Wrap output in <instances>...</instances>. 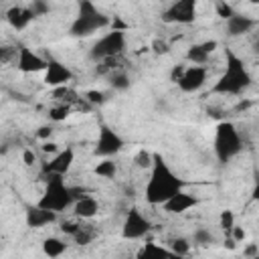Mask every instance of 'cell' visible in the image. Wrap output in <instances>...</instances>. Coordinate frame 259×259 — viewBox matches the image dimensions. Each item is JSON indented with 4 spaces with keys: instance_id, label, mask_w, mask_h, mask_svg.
Segmentation results:
<instances>
[{
    "instance_id": "6da1fadb",
    "label": "cell",
    "mask_w": 259,
    "mask_h": 259,
    "mask_svg": "<svg viewBox=\"0 0 259 259\" xmlns=\"http://www.w3.org/2000/svg\"><path fill=\"white\" fill-rule=\"evenodd\" d=\"M182 190H184V180L174 174V170L168 166V162L162 158V154H154L150 178L144 188L146 202L154 204V206H162L174 194H178Z\"/></svg>"
},
{
    "instance_id": "7a4b0ae2",
    "label": "cell",
    "mask_w": 259,
    "mask_h": 259,
    "mask_svg": "<svg viewBox=\"0 0 259 259\" xmlns=\"http://www.w3.org/2000/svg\"><path fill=\"white\" fill-rule=\"evenodd\" d=\"M225 59H227L225 71L217 79V83L212 85L210 91L217 93V95H239V93H243L251 85V81H253L251 79V73L245 67L243 59L237 57L233 51H227L225 53Z\"/></svg>"
},
{
    "instance_id": "3957f363",
    "label": "cell",
    "mask_w": 259,
    "mask_h": 259,
    "mask_svg": "<svg viewBox=\"0 0 259 259\" xmlns=\"http://www.w3.org/2000/svg\"><path fill=\"white\" fill-rule=\"evenodd\" d=\"M107 26H111V18L107 14H103L101 10H97V6L93 2L81 0L79 12L69 26V34L75 38H85V36H91L97 30L107 28Z\"/></svg>"
},
{
    "instance_id": "277c9868",
    "label": "cell",
    "mask_w": 259,
    "mask_h": 259,
    "mask_svg": "<svg viewBox=\"0 0 259 259\" xmlns=\"http://www.w3.org/2000/svg\"><path fill=\"white\" fill-rule=\"evenodd\" d=\"M36 204L40 208H47L59 214L75 204V196L71 186L65 184L63 176H45V190Z\"/></svg>"
},
{
    "instance_id": "5b68a950",
    "label": "cell",
    "mask_w": 259,
    "mask_h": 259,
    "mask_svg": "<svg viewBox=\"0 0 259 259\" xmlns=\"http://www.w3.org/2000/svg\"><path fill=\"white\" fill-rule=\"evenodd\" d=\"M214 156L221 164L231 162L241 150H243V142L241 136L235 127V123L231 121H221L214 130Z\"/></svg>"
},
{
    "instance_id": "8992f818",
    "label": "cell",
    "mask_w": 259,
    "mask_h": 259,
    "mask_svg": "<svg viewBox=\"0 0 259 259\" xmlns=\"http://www.w3.org/2000/svg\"><path fill=\"white\" fill-rule=\"evenodd\" d=\"M123 49H125V32L109 30L93 42V47L89 49V59L95 63H103L107 59H117L123 53Z\"/></svg>"
},
{
    "instance_id": "52a82bcc",
    "label": "cell",
    "mask_w": 259,
    "mask_h": 259,
    "mask_svg": "<svg viewBox=\"0 0 259 259\" xmlns=\"http://www.w3.org/2000/svg\"><path fill=\"white\" fill-rule=\"evenodd\" d=\"M123 146H125L123 138L113 127H109L107 123H99V132H97V140H95V148H93L95 156L111 158V156L119 154L123 150Z\"/></svg>"
},
{
    "instance_id": "ba28073f",
    "label": "cell",
    "mask_w": 259,
    "mask_h": 259,
    "mask_svg": "<svg viewBox=\"0 0 259 259\" xmlns=\"http://www.w3.org/2000/svg\"><path fill=\"white\" fill-rule=\"evenodd\" d=\"M152 229V223L150 219L140 210V208H130L125 219H123V225H121V237L123 239H142L150 233Z\"/></svg>"
},
{
    "instance_id": "9c48e42d",
    "label": "cell",
    "mask_w": 259,
    "mask_h": 259,
    "mask_svg": "<svg viewBox=\"0 0 259 259\" xmlns=\"http://www.w3.org/2000/svg\"><path fill=\"white\" fill-rule=\"evenodd\" d=\"M162 20L168 24H192L196 20V2L194 0H176L164 12Z\"/></svg>"
},
{
    "instance_id": "30bf717a",
    "label": "cell",
    "mask_w": 259,
    "mask_h": 259,
    "mask_svg": "<svg viewBox=\"0 0 259 259\" xmlns=\"http://www.w3.org/2000/svg\"><path fill=\"white\" fill-rule=\"evenodd\" d=\"M75 162V150L73 148H65L59 154H55L49 162L42 164V176H65L71 166Z\"/></svg>"
},
{
    "instance_id": "8fae6325",
    "label": "cell",
    "mask_w": 259,
    "mask_h": 259,
    "mask_svg": "<svg viewBox=\"0 0 259 259\" xmlns=\"http://www.w3.org/2000/svg\"><path fill=\"white\" fill-rule=\"evenodd\" d=\"M14 65H16V69H18L20 73H38V71L45 73V69H47V65H49V59H42V57H40L38 53H34L32 49L20 45V47H18V59H16Z\"/></svg>"
},
{
    "instance_id": "7c38bea8",
    "label": "cell",
    "mask_w": 259,
    "mask_h": 259,
    "mask_svg": "<svg viewBox=\"0 0 259 259\" xmlns=\"http://www.w3.org/2000/svg\"><path fill=\"white\" fill-rule=\"evenodd\" d=\"M71 79H73V71H71L67 65H63V63L57 61V59H49V65H47L45 77H42V81H45L49 87H53V89L65 87Z\"/></svg>"
},
{
    "instance_id": "4fadbf2b",
    "label": "cell",
    "mask_w": 259,
    "mask_h": 259,
    "mask_svg": "<svg viewBox=\"0 0 259 259\" xmlns=\"http://www.w3.org/2000/svg\"><path fill=\"white\" fill-rule=\"evenodd\" d=\"M206 77H208L206 67L190 65V67H186V71H184L182 79H180L176 85H178V89H180V91H184V93H194V91H198V89H202V87H204Z\"/></svg>"
},
{
    "instance_id": "5bb4252c",
    "label": "cell",
    "mask_w": 259,
    "mask_h": 259,
    "mask_svg": "<svg viewBox=\"0 0 259 259\" xmlns=\"http://www.w3.org/2000/svg\"><path fill=\"white\" fill-rule=\"evenodd\" d=\"M24 221H26V227H30V229H42V227L53 225L57 221V212L40 208L38 204H34V206H26Z\"/></svg>"
},
{
    "instance_id": "9a60e30c",
    "label": "cell",
    "mask_w": 259,
    "mask_h": 259,
    "mask_svg": "<svg viewBox=\"0 0 259 259\" xmlns=\"http://www.w3.org/2000/svg\"><path fill=\"white\" fill-rule=\"evenodd\" d=\"M196 204H198V198L182 190V192L174 194L168 202H164V204H162V208H164L168 214H182V212L190 210V208H192V206H196Z\"/></svg>"
},
{
    "instance_id": "2e32d148",
    "label": "cell",
    "mask_w": 259,
    "mask_h": 259,
    "mask_svg": "<svg viewBox=\"0 0 259 259\" xmlns=\"http://www.w3.org/2000/svg\"><path fill=\"white\" fill-rule=\"evenodd\" d=\"M255 24H257V22H255L251 16L241 14V12H235V14L227 20V34L233 36V38L243 36V34L251 32V30L255 28Z\"/></svg>"
},
{
    "instance_id": "e0dca14e",
    "label": "cell",
    "mask_w": 259,
    "mask_h": 259,
    "mask_svg": "<svg viewBox=\"0 0 259 259\" xmlns=\"http://www.w3.org/2000/svg\"><path fill=\"white\" fill-rule=\"evenodd\" d=\"M6 20L14 30H22L30 24V20H34V14L30 12L28 6H12L6 12Z\"/></svg>"
},
{
    "instance_id": "ac0fdd59",
    "label": "cell",
    "mask_w": 259,
    "mask_h": 259,
    "mask_svg": "<svg viewBox=\"0 0 259 259\" xmlns=\"http://www.w3.org/2000/svg\"><path fill=\"white\" fill-rule=\"evenodd\" d=\"M99 212V202L93 196H83L73 204V214L77 219H93Z\"/></svg>"
},
{
    "instance_id": "d6986e66",
    "label": "cell",
    "mask_w": 259,
    "mask_h": 259,
    "mask_svg": "<svg viewBox=\"0 0 259 259\" xmlns=\"http://www.w3.org/2000/svg\"><path fill=\"white\" fill-rule=\"evenodd\" d=\"M134 259H170V249L158 243H146Z\"/></svg>"
},
{
    "instance_id": "ffe728a7",
    "label": "cell",
    "mask_w": 259,
    "mask_h": 259,
    "mask_svg": "<svg viewBox=\"0 0 259 259\" xmlns=\"http://www.w3.org/2000/svg\"><path fill=\"white\" fill-rule=\"evenodd\" d=\"M65 251H67V243H65L63 239H59V237H47V239L42 241V253H45L49 259H57V257H61Z\"/></svg>"
},
{
    "instance_id": "44dd1931",
    "label": "cell",
    "mask_w": 259,
    "mask_h": 259,
    "mask_svg": "<svg viewBox=\"0 0 259 259\" xmlns=\"http://www.w3.org/2000/svg\"><path fill=\"white\" fill-rule=\"evenodd\" d=\"M208 53L200 47V42L198 45H192L188 51H186V61L190 63V65H196V67H204L206 63H208Z\"/></svg>"
},
{
    "instance_id": "7402d4cb",
    "label": "cell",
    "mask_w": 259,
    "mask_h": 259,
    "mask_svg": "<svg viewBox=\"0 0 259 259\" xmlns=\"http://www.w3.org/2000/svg\"><path fill=\"white\" fill-rule=\"evenodd\" d=\"M99 178H113L115 174H117V166H115V162L111 160V158H103L97 166H95V170H93Z\"/></svg>"
},
{
    "instance_id": "603a6c76",
    "label": "cell",
    "mask_w": 259,
    "mask_h": 259,
    "mask_svg": "<svg viewBox=\"0 0 259 259\" xmlns=\"http://www.w3.org/2000/svg\"><path fill=\"white\" fill-rule=\"evenodd\" d=\"M192 243H194V245H198V247H206V245H212V243H214V235H212L208 229H204V227H198V229L194 231V235H192Z\"/></svg>"
},
{
    "instance_id": "cb8c5ba5",
    "label": "cell",
    "mask_w": 259,
    "mask_h": 259,
    "mask_svg": "<svg viewBox=\"0 0 259 259\" xmlns=\"http://www.w3.org/2000/svg\"><path fill=\"white\" fill-rule=\"evenodd\" d=\"M69 115H71V105H67V103H59V105L49 109V119L51 121H65Z\"/></svg>"
},
{
    "instance_id": "d4e9b609",
    "label": "cell",
    "mask_w": 259,
    "mask_h": 259,
    "mask_svg": "<svg viewBox=\"0 0 259 259\" xmlns=\"http://www.w3.org/2000/svg\"><path fill=\"white\" fill-rule=\"evenodd\" d=\"M172 253L176 255H188L190 253V241L186 237H176L170 241V247H168Z\"/></svg>"
},
{
    "instance_id": "484cf974",
    "label": "cell",
    "mask_w": 259,
    "mask_h": 259,
    "mask_svg": "<svg viewBox=\"0 0 259 259\" xmlns=\"http://www.w3.org/2000/svg\"><path fill=\"white\" fill-rule=\"evenodd\" d=\"M53 97H55V99H59L61 103L71 105V101H75V99H77V93L65 85V87H57V89H53Z\"/></svg>"
},
{
    "instance_id": "4316f807",
    "label": "cell",
    "mask_w": 259,
    "mask_h": 259,
    "mask_svg": "<svg viewBox=\"0 0 259 259\" xmlns=\"http://www.w3.org/2000/svg\"><path fill=\"white\" fill-rule=\"evenodd\" d=\"M109 85L115 91H125V89H130V77L125 73H113L109 79Z\"/></svg>"
},
{
    "instance_id": "83f0119b",
    "label": "cell",
    "mask_w": 259,
    "mask_h": 259,
    "mask_svg": "<svg viewBox=\"0 0 259 259\" xmlns=\"http://www.w3.org/2000/svg\"><path fill=\"white\" fill-rule=\"evenodd\" d=\"M134 162H136V166H138V168H142V170H146V168H152V162H154V154H152V152H148L146 148H142V150L136 154Z\"/></svg>"
},
{
    "instance_id": "f1b7e54d",
    "label": "cell",
    "mask_w": 259,
    "mask_h": 259,
    "mask_svg": "<svg viewBox=\"0 0 259 259\" xmlns=\"http://www.w3.org/2000/svg\"><path fill=\"white\" fill-rule=\"evenodd\" d=\"M219 225H221V229H223V231L231 233V231H233V227H235V212H233V210H229V208L221 210Z\"/></svg>"
},
{
    "instance_id": "f546056e",
    "label": "cell",
    "mask_w": 259,
    "mask_h": 259,
    "mask_svg": "<svg viewBox=\"0 0 259 259\" xmlns=\"http://www.w3.org/2000/svg\"><path fill=\"white\" fill-rule=\"evenodd\" d=\"M89 105H101V103H105L107 101V95L103 93V91H97V89H89V91H85V97H83Z\"/></svg>"
},
{
    "instance_id": "4dcf8cb0",
    "label": "cell",
    "mask_w": 259,
    "mask_h": 259,
    "mask_svg": "<svg viewBox=\"0 0 259 259\" xmlns=\"http://www.w3.org/2000/svg\"><path fill=\"white\" fill-rule=\"evenodd\" d=\"M28 8H30V12L34 14V18H36V16H45V14H49V10H51V6H49L45 0H32V2L28 4Z\"/></svg>"
},
{
    "instance_id": "1f68e13d",
    "label": "cell",
    "mask_w": 259,
    "mask_h": 259,
    "mask_svg": "<svg viewBox=\"0 0 259 259\" xmlns=\"http://www.w3.org/2000/svg\"><path fill=\"white\" fill-rule=\"evenodd\" d=\"M93 235H95L93 231H89L87 227H81V229L77 231V235H75L73 239H75V243H77V245H87V243H91Z\"/></svg>"
},
{
    "instance_id": "d6a6232c",
    "label": "cell",
    "mask_w": 259,
    "mask_h": 259,
    "mask_svg": "<svg viewBox=\"0 0 259 259\" xmlns=\"http://www.w3.org/2000/svg\"><path fill=\"white\" fill-rule=\"evenodd\" d=\"M217 14L221 16V18H225V22L235 14V8L231 6V4H227V2H217Z\"/></svg>"
},
{
    "instance_id": "836d02e7",
    "label": "cell",
    "mask_w": 259,
    "mask_h": 259,
    "mask_svg": "<svg viewBox=\"0 0 259 259\" xmlns=\"http://www.w3.org/2000/svg\"><path fill=\"white\" fill-rule=\"evenodd\" d=\"M79 229H81V225L75 223V221H65V223L61 225V231H63L65 235H71V237H75Z\"/></svg>"
},
{
    "instance_id": "e575fe53",
    "label": "cell",
    "mask_w": 259,
    "mask_h": 259,
    "mask_svg": "<svg viewBox=\"0 0 259 259\" xmlns=\"http://www.w3.org/2000/svg\"><path fill=\"white\" fill-rule=\"evenodd\" d=\"M231 239L235 241V243H243L245 239H247V231L243 229V227H233V231H231Z\"/></svg>"
},
{
    "instance_id": "d590c367",
    "label": "cell",
    "mask_w": 259,
    "mask_h": 259,
    "mask_svg": "<svg viewBox=\"0 0 259 259\" xmlns=\"http://www.w3.org/2000/svg\"><path fill=\"white\" fill-rule=\"evenodd\" d=\"M184 71H186V67H184V65H174V67H172V71H170V81H172V83H178V81L182 79Z\"/></svg>"
},
{
    "instance_id": "8d00e7d4",
    "label": "cell",
    "mask_w": 259,
    "mask_h": 259,
    "mask_svg": "<svg viewBox=\"0 0 259 259\" xmlns=\"http://www.w3.org/2000/svg\"><path fill=\"white\" fill-rule=\"evenodd\" d=\"M51 136H53V127H51V125H40V127L36 130V138L42 140V142H49Z\"/></svg>"
},
{
    "instance_id": "74e56055",
    "label": "cell",
    "mask_w": 259,
    "mask_h": 259,
    "mask_svg": "<svg viewBox=\"0 0 259 259\" xmlns=\"http://www.w3.org/2000/svg\"><path fill=\"white\" fill-rule=\"evenodd\" d=\"M40 150H42L45 154H59V152H61V150H59V144H55V142H42Z\"/></svg>"
},
{
    "instance_id": "f35d334b",
    "label": "cell",
    "mask_w": 259,
    "mask_h": 259,
    "mask_svg": "<svg viewBox=\"0 0 259 259\" xmlns=\"http://www.w3.org/2000/svg\"><path fill=\"white\" fill-rule=\"evenodd\" d=\"M22 162H24L26 166L36 164V156H34V152H32V150H24V152H22Z\"/></svg>"
},
{
    "instance_id": "ab89813d",
    "label": "cell",
    "mask_w": 259,
    "mask_h": 259,
    "mask_svg": "<svg viewBox=\"0 0 259 259\" xmlns=\"http://www.w3.org/2000/svg\"><path fill=\"white\" fill-rule=\"evenodd\" d=\"M125 28H127V24H125L119 16H113V20H111V30H121V32H125Z\"/></svg>"
},
{
    "instance_id": "60d3db41",
    "label": "cell",
    "mask_w": 259,
    "mask_h": 259,
    "mask_svg": "<svg viewBox=\"0 0 259 259\" xmlns=\"http://www.w3.org/2000/svg\"><path fill=\"white\" fill-rule=\"evenodd\" d=\"M243 253H245V257H249V259H253L255 255H259V247H257L255 243H251V245H247V247L243 249Z\"/></svg>"
},
{
    "instance_id": "b9f144b4",
    "label": "cell",
    "mask_w": 259,
    "mask_h": 259,
    "mask_svg": "<svg viewBox=\"0 0 259 259\" xmlns=\"http://www.w3.org/2000/svg\"><path fill=\"white\" fill-rule=\"evenodd\" d=\"M200 47H202V49H204V51L210 55V53H212V51L219 47V42H217V40H204V42H200Z\"/></svg>"
},
{
    "instance_id": "7bdbcfd3",
    "label": "cell",
    "mask_w": 259,
    "mask_h": 259,
    "mask_svg": "<svg viewBox=\"0 0 259 259\" xmlns=\"http://www.w3.org/2000/svg\"><path fill=\"white\" fill-rule=\"evenodd\" d=\"M152 47H154V51H156V53H168V45H166V42H162V40H156Z\"/></svg>"
},
{
    "instance_id": "ee69618b",
    "label": "cell",
    "mask_w": 259,
    "mask_h": 259,
    "mask_svg": "<svg viewBox=\"0 0 259 259\" xmlns=\"http://www.w3.org/2000/svg\"><path fill=\"white\" fill-rule=\"evenodd\" d=\"M251 196H253L255 202H259V178H257V182H255V186H253V190H251Z\"/></svg>"
},
{
    "instance_id": "f6af8a7d",
    "label": "cell",
    "mask_w": 259,
    "mask_h": 259,
    "mask_svg": "<svg viewBox=\"0 0 259 259\" xmlns=\"http://www.w3.org/2000/svg\"><path fill=\"white\" fill-rule=\"evenodd\" d=\"M225 247H227V249H235V247H237V243H235L231 237H227V239H225Z\"/></svg>"
},
{
    "instance_id": "bcb514c9",
    "label": "cell",
    "mask_w": 259,
    "mask_h": 259,
    "mask_svg": "<svg viewBox=\"0 0 259 259\" xmlns=\"http://www.w3.org/2000/svg\"><path fill=\"white\" fill-rule=\"evenodd\" d=\"M170 259H188V255H176V253L170 251Z\"/></svg>"
},
{
    "instance_id": "7dc6e473",
    "label": "cell",
    "mask_w": 259,
    "mask_h": 259,
    "mask_svg": "<svg viewBox=\"0 0 259 259\" xmlns=\"http://www.w3.org/2000/svg\"><path fill=\"white\" fill-rule=\"evenodd\" d=\"M255 47H257V51H259V38H257V42H255Z\"/></svg>"
},
{
    "instance_id": "c3c4849f",
    "label": "cell",
    "mask_w": 259,
    "mask_h": 259,
    "mask_svg": "<svg viewBox=\"0 0 259 259\" xmlns=\"http://www.w3.org/2000/svg\"><path fill=\"white\" fill-rule=\"evenodd\" d=\"M253 259H259V255H255V257H253Z\"/></svg>"
}]
</instances>
